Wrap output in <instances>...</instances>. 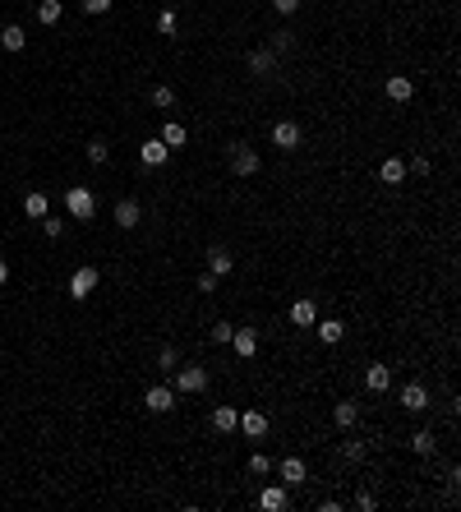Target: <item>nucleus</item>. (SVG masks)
Returning a JSON list of instances; mask_svg holds the SVG:
<instances>
[{
    "label": "nucleus",
    "instance_id": "obj_1",
    "mask_svg": "<svg viewBox=\"0 0 461 512\" xmlns=\"http://www.w3.org/2000/svg\"><path fill=\"white\" fill-rule=\"evenodd\" d=\"M65 213H70L74 222H88L97 213V199L93 190H83V185H74V190H65Z\"/></svg>",
    "mask_w": 461,
    "mask_h": 512
},
{
    "label": "nucleus",
    "instance_id": "obj_2",
    "mask_svg": "<svg viewBox=\"0 0 461 512\" xmlns=\"http://www.w3.org/2000/svg\"><path fill=\"white\" fill-rule=\"evenodd\" d=\"M171 379H175V383H171L175 392H203L212 374L203 369V365H185V369H171Z\"/></svg>",
    "mask_w": 461,
    "mask_h": 512
},
{
    "label": "nucleus",
    "instance_id": "obj_3",
    "mask_svg": "<svg viewBox=\"0 0 461 512\" xmlns=\"http://www.w3.org/2000/svg\"><path fill=\"white\" fill-rule=\"evenodd\" d=\"M143 406H148L152 416H166V411H175V388H171V383H157V388L143 392Z\"/></svg>",
    "mask_w": 461,
    "mask_h": 512
},
{
    "label": "nucleus",
    "instance_id": "obj_4",
    "mask_svg": "<svg viewBox=\"0 0 461 512\" xmlns=\"http://www.w3.org/2000/svg\"><path fill=\"white\" fill-rule=\"evenodd\" d=\"M259 153H254L249 143H231V171L235 175H259Z\"/></svg>",
    "mask_w": 461,
    "mask_h": 512
},
{
    "label": "nucleus",
    "instance_id": "obj_5",
    "mask_svg": "<svg viewBox=\"0 0 461 512\" xmlns=\"http://www.w3.org/2000/svg\"><path fill=\"white\" fill-rule=\"evenodd\" d=\"M97 282H102V272L88 263V268H78L74 277H70V300H88V295L97 291Z\"/></svg>",
    "mask_w": 461,
    "mask_h": 512
},
{
    "label": "nucleus",
    "instance_id": "obj_6",
    "mask_svg": "<svg viewBox=\"0 0 461 512\" xmlns=\"http://www.w3.org/2000/svg\"><path fill=\"white\" fill-rule=\"evenodd\" d=\"M227 347H231L240 360H254V356H259V332H254V328H235Z\"/></svg>",
    "mask_w": 461,
    "mask_h": 512
},
{
    "label": "nucleus",
    "instance_id": "obj_7",
    "mask_svg": "<svg viewBox=\"0 0 461 512\" xmlns=\"http://www.w3.org/2000/svg\"><path fill=\"white\" fill-rule=\"evenodd\" d=\"M300 139H305V134H300V125H296V121H277V125H272V143H277L281 153H296Z\"/></svg>",
    "mask_w": 461,
    "mask_h": 512
},
{
    "label": "nucleus",
    "instance_id": "obj_8",
    "mask_svg": "<svg viewBox=\"0 0 461 512\" xmlns=\"http://www.w3.org/2000/svg\"><path fill=\"white\" fill-rule=\"evenodd\" d=\"M111 217H115V226H120V231H134V226L143 222L139 199H120V203H115V213H111Z\"/></svg>",
    "mask_w": 461,
    "mask_h": 512
},
{
    "label": "nucleus",
    "instance_id": "obj_9",
    "mask_svg": "<svg viewBox=\"0 0 461 512\" xmlns=\"http://www.w3.org/2000/svg\"><path fill=\"white\" fill-rule=\"evenodd\" d=\"M277 476H281V485H300V480H305L309 476V466H305V457H281L277 461Z\"/></svg>",
    "mask_w": 461,
    "mask_h": 512
},
{
    "label": "nucleus",
    "instance_id": "obj_10",
    "mask_svg": "<svg viewBox=\"0 0 461 512\" xmlns=\"http://www.w3.org/2000/svg\"><path fill=\"white\" fill-rule=\"evenodd\" d=\"M401 406H406L410 416L429 411V392H425V383H406V388H401Z\"/></svg>",
    "mask_w": 461,
    "mask_h": 512
},
{
    "label": "nucleus",
    "instance_id": "obj_11",
    "mask_svg": "<svg viewBox=\"0 0 461 512\" xmlns=\"http://www.w3.org/2000/svg\"><path fill=\"white\" fill-rule=\"evenodd\" d=\"M235 429H240L244 439H263L268 434V416H263V411H240V425Z\"/></svg>",
    "mask_w": 461,
    "mask_h": 512
},
{
    "label": "nucleus",
    "instance_id": "obj_12",
    "mask_svg": "<svg viewBox=\"0 0 461 512\" xmlns=\"http://www.w3.org/2000/svg\"><path fill=\"white\" fill-rule=\"evenodd\" d=\"M244 65H249V74H259V78H268L272 74V65H277V56L268 51V46H254L249 56H244Z\"/></svg>",
    "mask_w": 461,
    "mask_h": 512
},
{
    "label": "nucleus",
    "instance_id": "obj_13",
    "mask_svg": "<svg viewBox=\"0 0 461 512\" xmlns=\"http://www.w3.org/2000/svg\"><path fill=\"white\" fill-rule=\"evenodd\" d=\"M314 332L323 337V347H337V342L346 337V323L341 319H314Z\"/></svg>",
    "mask_w": 461,
    "mask_h": 512
},
{
    "label": "nucleus",
    "instance_id": "obj_14",
    "mask_svg": "<svg viewBox=\"0 0 461 512\" xmlns=\"http://www.w3.org/2000/svg\"><path fill=\"white\" fill-rule=\"evenodd\" d=\"M383 93L392 97V102H410V97H415V83H410V74H392L383 83Z\"/></svg>",
    "mask_w": 461,
    "mask_h": 512
},
{
    "label": "nucleus",
    "instance_id": "obj_15",
    "mask_svg": "<svg viewBox=\"0 0 461 512\" xmlns=\"http://www.w3.org/2000/svg\"><path fill=\"white\" fill-rule=\"evenodd\" d=\"M332 420H337L341 429H356L360 425V401H351V397L337 401V406H332Z\"/></svg>",
    "mask_w": 461,
    "mask_h": 512
},
{
    "label": "nucleus",
    "instance_id": "obj_16",
    "mask_svg": "<svg viewBox=\"0 0 461 512\" xmlns=\"http://www.w3.org/2000/svg\"><path fill=\"white\" fill-rule=\"evenodd\" d=\"M235 425H240V411L235 406H212V429L217 434H235Z\"/></svg>",
    "mask_w": 461,
    "mask_h": 512
},
{
    "label": "nucleus",
    "instance_id": "obj_17",
    "mask_svg": "<svg viewBox=\"0 0 461 512\" xmlns=\"http://www.w3.org/2000/svg\"><path fill=\"white\" fill-rule=\"evenodd\" d=\"M231 268H235L231 250H222V245H212V250H208V272H212V277H227Z\"/></svg>",
    "mask_w": 461,
    "mask_h": 512
},
{
    "label": "nucleus",
    "instance_id": "obj_18",
    "mask_svg": "<svg viewBox=\"0 0 461 512\" xmlns=\"http://www.w3.org/2000/svg\"><path fill=\"white\" fill-rule=\"evenodd\" d=\"M286 503H291V498H286V485H268V489L259 494V508H263V512H281Z\"/></svg>",
    "mask_w": 461,
    "mask_h": 512
},
{
    "label": "nucleus",
    "instance_id": "obj_19",
    "mask_svg": "<svg viewBox=\"0 0 461 512\" xmlns=\"http://www.w3.org/2000/svg\"><path fill=\"white\" fill-rule=\"evenodd\" d=\"M139 157H143V166H166V157H171V148H166L162 139H148L139 148Z\"/></svg>",
    "mask_w": 461,
    "mask_h": 512
},
{
    "label": "nucleus",
    "instance_id": "obj_20",
    "mask_svg": "<svg viewBox=\"0 0 461 512\" xmlns=\"http://www.w3.org/2000/svg\"><path fill=\"white\" fill-rule=\"evenodd\" d=\"M314 319H318V304L314 300H296L291 304V323H296V328H314Z\"/></svg>",
    "mask_w": 461,
    "mask_h": 512
},
{
    "label": "nucleus",
    "instance_id": "obj_21",
    "mask_svg": "<svg viewBox=\"0 0 461 512\" xmlns=\"http://www.w3.org/2000/svg\"><path fill=\"white\" fill-rule=\"evenodd\" d=\"M0 46H5V51H24V46H28V33H24L19 24H5V28H0Z\"/></svg>",
    "mask_w": 461,
    "mask_h": 512
},
{
    "label": "nucleus",
    "instance_id": "obj_22",
    "mask_svg": "<svg viewBox=\"0 0 461 512\" xmlns=\"http://www.w3.org/2000/svg\"><path fill=\"white\" fill-rule=\"evenodd\" d=\"M365 383H369V392H388L392 388V369L388 365H369L365 369Z\"/></svg>",
    "mask_w": 461,
    "mask_h": 512
},
{
    "label": "nucleus",
    "instance_id": "obj_23",
    "mask_svg": "<svg viewBox=\"0 0 461 512\" xmlns=\"http://www.w3.org/2000/svg\"><path fill=\"white\" fill-rule=\"evenodd\" d=\"M162 143L171 148V153H175V148H185V143H190V134H185V125H180V121H166V125H162Z\"/></svg>",
    "mask_w": 461,
    "mask_h": 512
},
{
    "label": "nucleus",
    "instance_id": "obj_24",
    "mask_svg": "<svg viewBox=\"0 0 461 512\" xmlns=\"http://www.w3.org/2000/svg\"><path fill=\"white\" fill-rule=\"evenodd\" d=\"M378 175H383V185H401L406 180V162H401V157H388V162L378 166Z\"/></svg>",
    "mask_w": 461,
    "mask_h": 512
},
{
    "label": "nucleus",
    "instance_id": "obj_25",
    "mask_svg": "<svg viewBox=\"0 0 461 512\" xmlns=\"http://www.w3.org/2000/svg\"><path fill=\"white\" fill-rule=\"evenodd\" d=\"M434 429H415V439H410V452H415V457H434Z\"/></svg>",
    "mask_w": 461,
    "mask_h": 512
},
{
    "label": "nucleus",
    "instance_id": "obj_26",
    "mask_svg": "<svg viewBox=\"0 0 461 512\" xmlns=\"http://www.w3.org/2000/svg\"><path fill=\"white\" fill-rule=\"evenodd\" d=\"M61 14H65V5H61V0H42V5H37V24H46V28H51V24H61Z\"/></svg>",
    "mask_w": 461,
    "mask_h": 512
},
{
    "label": "nucleus",
    "instance_id": "obj_27",
    "mask_svg": "<svg viewBox=\"0 0 461 512\" xmlns=\"http://www.w3.org/2000/svg\"><path fill=\"white\" fill-rule=\"evenodd\" d=\"M24 213H28V217H37V222H42V217H46V194H42V190L24 194Z\"/></svg>",
    "mask_w": 461,
    "mask_h": 512
},
{
    "label": "nucleus",
    "instance_id": "obj_28",
    "mask_svg": "<svg viewBox=\"0 0 461 512\" xmlns=\"http://www.w3.org/2000/svg\"><path fill=\"white\" fill-rule=\"evenodd\" d=\"M106 157H111V143H106V139L88 143V162H93V166H106Z\"/></svg>",
    "mask_w": 461,
    "mask_h": 512
},
{
    "label": "nucleus",
    "instance_id": "obj_29",
    "mask_svg": "<svg viewBox=\"0 0 461 512\" xmlns=\"http://www.w3.org/2000/svg\"><path fill=\"white\" fill-rule=\"evenodd\" d=\"M152 106H162V111H166V106H175V88L171 83H157L152 88Z\"/></svg>",
    "mask_w": 461,
    "mask_h": 512
},
{
    "label": "nucleus",
    "instance_id": "obj_30",
    "mask_svg": "<svg viewBox=\"0 0 461 512\" xmlns=\"http://www.w3.org/2000/svg\"><path fill=\"white\" fill-rule=\"evenodd\" d=\"M341 461H351V466H356V461H365V443H360V439L341 443Z\"/></svg>",
    "mask_w": 461,
    "mask_h": 512
},
{
    "label": "nucleus",
    "instance_id": "obj_31",
    "mask_svg": "<svg viewBox=\"0 0 461 512\" xmlns=\"http://www.w3.org/2000/svg\"><path fill=\"white\" fill-rule=\"evenodd\" d=\"M175 24H180V19H175V9H162V14H157V33H162V37H171Z\"/></svg>",
    "mask_w": 461,
    "mask_h": 512
},
{
    "label": "nucleus",
    "instance_id": "obj_32",
    "mask_svg": "<svg viewBox=\"0 0 461 512\" xmlns=\"http://www.w3.org/2000/svg\"><path fill=\"white\" fill-rule=\"evenodd\" d=\"M42 231L51 235V240H61V235H65V217H51V213H46V217H42Z\"/></svg>",
    "mask_w": 461,
    "mask_h": 512
},
{
    "label": "nucleus",
    "instance_id": "obj_33",
    "mask_svg": "<svg viewBox=\"0 0 461 512\" xmlns=\"http://www.w3.org/2000/svg\"><path fill=\"white\" fill-rule=\"evenodd\" d=\"M268 471H272V461L263 452H249V476H268Z\"/></svg>",
    "mask_w": 461,
    "mask_h": 512
},
{
    "label": "nucleus",
    "instance_id": "obj_34",
    "mask_svg": "<svg viewBox=\"0 0 461 512\" xmlns=\"http://www.w3.org/2000/svg\"><path fill=\"white\" fill-rule=\"evenodd\" d=\"M268 51H272V56H281V51H291V33H272V42H268Z\"/></svg>",
    "mask_w": 461,
    "mask_h": 512
},
{
    "label": "nucleus",
    "instance_id": "obj_35",
    "mask_svg": "<svg viewBox=\"0 0 461 512\" xmlns=\"http://www.w3.org/2000/svg\"><path fill=\"white\" fill-rule=\"evenodd\" d=\"M157 369H166V374L175 369V347H162V351H157Z\"/></svg>",
    "mask_w": 461,
    "mask_h": 512
},
{
    "label": "nucleus",
    "instance_id": "obj_36",
    "mask_svg": "<svg viewBox=\"0 0 461 512\" xmlns=\"http://www.w3.org/2000/svg\"><path fill=\"white\" fill-rule=\"evenodd\" d=\"M231 323H212V342H217V347H227V342H231Z\"/></svg>",
    "mask_w": 461,
    "mask_h": 512
},
{
    "label": "nucleus",
    "instance_id": "obj_37",
    "mask_svg": "<svg viewBox=\"0 0 461 512\" xmlns=\"http://www.w3.org/2000/svg\"><path fill=\"white\" fill-rule=\"evenodd\" d=\"M115 0H83V14H106Z\"/></svg>",
    "mask_w": 461,
    "mask_h": 512
},
{
    "label": "nucleus",
    "instance_id": "obj_38",
    "mask_svg": "<svg viewBox=\"0 0 461 512\" xmlns=\"http://www.w3.org/2000/svg\"><path fill=\"white\" fill-rule=\"evenodd\" d=\"M272 9H277L281 19H291V14H296V9H300V0H272Z\"/></svg>",
    "mask_w": 461,
    "mask_h": 512
},
{
    "label": "nucleus",
    "instance_id": "obj_39",
    "mask_svg": "<svg viewBox=\"0 0 461 512\" xmlns=\"http://www.w3.org/2000/svg\"><path fill=\"white\" fill-rule=\"evenodd\" d=\"M199 291L212 295V291H217V277H212V272H203V277H199Z\"/></svg>",
    "mask_w": 461,
    "mask_h": 512
},
{
    "label": "nucleus",
    "instance_id": "obj_40",
    "mask_svg": "<svg viewBox=\"0 0 461 512\" xmlns=\"http://www.w3.org/2000/svg\"><path fill=\"white\" fill-rule=\"evenodd\" d=\"M374 503H378L374 494H356V508H360V512H374Z\"/></svg>",
    "mask_w": 461,
    "mask_h": 512
},
{
    "label": "nucleus",
    "instance_id": "obj_41",
    "mask_svg": "<svg viewBox=\"0 0 461 512\" xmlns=\"http://www.w3.org/2000/svg\"><path fill=\"white\" fill-rule=\"evenodd\" d=\"M5 282H9V263L0 259V287H5Z\"/></svg>",
    "mask_w": 461,
    "mask_h": 512
}]
</instances>
